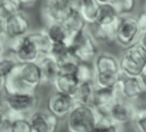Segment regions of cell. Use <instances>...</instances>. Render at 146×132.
Here are the masks:
<instances>
[{
  "instance_id": "37",
  "label": "cell",
  "mask_w": 146,
  "mask_h": 132,
  "mask_svg": "<svg viewBox=\"0 0 146 132\" xmlns=\"http://www.w3.org/2000/svg\"><path fill=\"white\" fill-rule=\"evenodd\" d=\"M5 120H6V111L2 106H0V131H1V128H2Z\"/></svg>"
},
{
  "instance_id": "32",
  "label": "cell",
  "mask_w": 146,
  "mask_h": 132,
  "mask_svg": "<svg viewBox=\"0 0 146 132\" xmlns=\"http://www.w3.org/2000/svg\"><path fill=\"white\" fill-rule=\"evenodd\" d=\"M111 3L119 15H127L134 11L137 5V0H112Z\"/></svg>"
},
{
  "instance_id": "4",
  "label": "cell",
  "mask_w": 146,
  "mask_h": 132,
  "mask_svg": "<svg viewBox=\"0 0 146 132\" xmlns=\"http://www.w3.org/2000/svg\"><path fill=\"white\" fill-rule=\"evenodd\" d=\"M5 48L11 54L18 64L24 63H37L40 54L33 44V41L26 36L18 38H6Z\"/></svg>"
},
{
  "instance_id": "3",
  "label": "cell",
  "mask_w": 146,
  "mask_h": 132,
  "mask_svg": "<svg viewBox=\"0 0 146 132\" xmlns=\"http://www.w3.org/2000/svg\"><path fill=\"white\" fill-rule=\"evenodd\" d=\"M99 118L100 114L92 105L75 104L65 118L68 132H91Z\"/></svg>"
},
{
  "instance_id": "13",
  "label": "cell",
  "mask_w": 146,
  "mask_h": 132,
  "mask_svg": "<svg viewBox=\"0 0 146 132\" xmlns=\"http://www.w3.org/2000/svg\"><path fill=\"white\" fill-rule=\"evenodd\" d=\"M120 96L118 94L116 87H113V89L96 87L94 93H93V99H92L91 105L97 110V112L100 115L107 116L111 105Z\"/></svg>"
},
{
  "instance_id": "24",
  "label": "cell",
  "mask_w": 146,
  "mask_h": 132,
  "mask_svg": "<svg viewBox=\"0 0 146 132\" xmlns=\"http://www.w3.org/2000/svg\"><path fill=\"white\" fill-rule=\"evenodd\" d=\"M48 56H51L56 64H62L65 62H70V60H76L75 57L72 55L70 47L68 46L66 43H57V44H52L50 52H48ZM78 62V60H76Z\"/></svg>"
},
{
  "instance_id": "36",
  "label": "cell",
  "mask_w": 146,
  "mask_h": 132,
  "mask_svg": "<svg viewBox=\"0 0 146 132\" xmlns=\"http://www.w3.org/2000/svg\"><path fill=\"white\" fill-rule=\"evenodd\" d=\"M18 5V7L20 8L21 11L26 10V9H29L32 7H34L36 5V2L38 0H15Z\"/></svg>"
},
{
  "instance_id": "25",
  "label": "cell",
  "mask_w": 146,
  "mask_h": 132,
  "mask_svg": "<svg viewBox=\"0 0 146 132\" xmlns=\"http://www.w3.org/2000/svg\"><path fill=\"white\" fill-rule=\"evenodd\" d=\"M27 37L29 38L33 44L36 46V48L38 49L40 56L42 55H48L50 48H51V41L47 37L44 28L43 29H37V30H32Z\"/></svg>"
},
{
  "instance_id": "42",
  "label": "cell",
  "mask_w": 146,
  "mask_h": 132,
  "mask_svg": "<svg viewBox=\"0 0 146 132\" xmlns=\"http://www.w3.org/2000/svg\"><path fill=\"white\" fill-rule=\"evenodd\" d=\"M5 39H6V37H5V35H1V34H0V44L5 43Z\"/></svg>"
},
{
  "instance_id": "2",
  "label": "cell",
  "mask_w": 146,
  "mask_h": 132,
  "mask_svg": "<svg viewBox=\"0 0 146 132\" xmlns=\"http://www.w3.org/2000/svg\"><path fill=\"white\" fill-rule=\"evenodd\" d=\"M119 59L120 74L125 77H138L146 70V48L137 41L124 49Z\"/></svg>"
},
{
  "instance_id": "19",
  "label": "cell",
  "mask_w": 146,
  "mask_h": 132,
  "mask_svg": "<svg viewBox=\"0 0 146 132\" xmlns=\"http://www.w3.org/2000/svg\"><path fill=\"white\" fill-rule=\"evenodd\" d=\"M118 17H119V14L112 3L99 5L94 24L104 26V27H111V26H115Z\"/></svg>"
},
{
  "instance_id": "38",
  "label": "cell",
  "mask_w": 146,
  "mask_h": 132,
  "mask_svg": "<svg viewBox=\"0 0 146 132\" xmlns=\"http://www.w3.org/2000/svg\"><path fill=\"white\" fill-rule=\"evenodd\" d=\"M6 54V48H5V44H0V58Z\"/></svg>"
},
{
  "instance_id": "17",
  "label": "cell",
  "mask_w": 146,
  "mask_h": 132,
  "mask_svg": "<svg viewBox=\"0 0 146 132\" xmlns=\"http://www.w3.org/2000/svg\"><path fill=\"white\" fill-rule=\"evenodd\" d=\"M87 28L98 46L100 44H106V45L115 44V26L104 27V26L93 24L90 26H87Z\"/></svg>"
},
{
  "instance_id": "16",
  "label": "cell",
  "mask_w": 146,
  "mask_h": 132,
  "mask_svg": "<svg viewBox=\"0 0 146 132\" xmlns=\"http://www.w3.org/2000/svg\"><path fill=\"white\" fill-rule=\"evenodd\" d=\"M37 65L42 74V84L52 85L58 74L57 64L54 59L48 55H42L37 60Z\"/></svg>"
},
{
  "instance_id": "31",
  "label": "cell",
  "mask_w": 146,
  "mask_h": 132,
  "mask_svg": "<svg viewBox=\"0 0 146 132\" xmlns=\"http://www.w3.org/2000/svg\"><path fill=\"white\" fill-rule=\"evenodd\" d=\"M18 65L14 56L9 53H6L3 56L0 58V76L1 77H7Z\"/></svg>"
},
{
  "instance_id": "23",
  "label": "cell",
  "mask_w": 146,
  "mask_h": 132,
  "mask_svg": "<svg viewBox=\"0 0 146 132\" xmlns=\"http://www.w3.org/2000/svg\"><path fill=\"white\" fill-rule=\"evenodd\" d=\"M44 30L50 39L51 44H57V43H66L69 39V32L62 24L57 22H48L45 24Z\"/></svg>"
},
{
  "instance_id": "14",
  "label": "cell",
  "mask_w": 146,
  "mask_h": 132,
  "mask_svg": "<svg viewBox=\"0 0 146 132\" xmlns=\"http://www.w3.org/2000/svg\"><path fill=\"white\" fill-rule=\"evenodd\" d=\"M92 65L94 68V74H120L118 57L108 52H99L93 58Z\"/></svg>"
},
{
  "instance_id": "11",
  "label": "cell",
  "mask_w": 146,
  "mask_h": 132,
  "mask_svg": "<svg viewBox=\"0 0 146 132\" xmlns=\"http://www.w3.org/2000/svg\"><path fill=\"white\" fill-rule=\"evenodd\" d=\"M137 108L133 102H129L127 100H124L121 97L117 99L115 103L111 105L107 116L112 122H115L118 125H124L126 123L131 122Z\"/></svg>"
},
{
  "instance_id": "8",
  "label": "cell",
  "mask_w": 146,
  "mask_h": 132,
  "mask_svg": "<svg viewBox=\"0 0 146 132\" xmlns=\"http://www.w3.org/2000/svg\"><path fill=\"white\" fill-rule=\"evenodd\" d=\"M116 90L119 96L129 102H135L141 100L146 92V82H144L139 76L138 77H125L121 76Z\"/></svg>"
},
{
  "instance_id": "15",
  "label": "cell",
  "mask_w": 146,
  "mask_h": 132,
  "mask_svg": "<svg viewBox=\"0 0 146 132\" xmlns=\"http://www.w3.org/2000/svg\"><path fill=\"white\" fill-rule=\"evenodd\" d=\"M19 78L32 90H36L42 85V74L37 63H24L16 66Z\"/></svg>"
},
{
  "instance_id": "20",
  "label": "cell",
  "mask_w": 146,
  "mask_h": 132,
  "mask_svg": "<svg viewBox=\"0 0 146 132\" xmlns=\"http://www.w3.org/2000/svg\"><path fill=\"white\" fill-rule=\"evenodd\" d=\"M52 85L56 92L72 96L79 85V81L74 74H57Z\"/></svg>"
},
{
  "instance_id": "7",
  "label": "cell",
  "mask_w": 146,
  "mask_h": 132,
  "mask_svg": "<svg viewBox=\"0 0 146 132\" xmlns=\"http://www.w3.org/2000/svg\"><path fill=\"white\" fill-rule=\"evenodd\" d=\"M75 2L73 0H46L42 8V16L45 24H62L69 16Z\"/></svg>"
},
{
  "instance_id": "21",
  "label": "cell",
  "mask_w": 146,
  "mask_h": 132,
  "mask_svg": "<svg viewBox=\"0 0 146 132\" xmlns=\"http://www.w3.org/2000/svg\"><path fill=\"white\" fill-rule=\"evenodd\" d=\"M94 90H96V86L93 82L79 83L75 92L72 95L74 103L81 104V105H91Z\"/></svg>"
},
{
  "instance_id": "29",
  "label": "cell",
  "mask_w": 146,
  "mask_h": 132,
  "mask_svg": "<svg viewBox=\"0 0 146 132\" xmlns=\"http://www.w3.org/2000/svg\"><path fill=\"white\" fill-rule=\"evenodd\" d=\"M120 125L112 122L108 116L100 115L98 122L96 123L91 132H120Z\"/></svg>"
},
{
  "instance_id": "27",
  "label": "cell",
  "mask_w": 146,
  "mask_h": 132,
  "mask_svg": "<svg viewBox=\"0 0 146 132\" xmlns=\"http://www.w3.org/2000/svg\"><path fill=\"white\" fill-rule=\"evenodd\" d=\"M121 77V74H94L93 84L96 87H101V89H113L118 84L119 79Z\"/></svg>"
},
{
  "instance_id": "26",
  "label": "cell",
  "mask_w": 146,
  "mask_h": 132,
  "mask_svg": "<svg viewBox=\"0 0 146 132\" xmlns=\"http://www.w3.org/2000/svg\"><path fill=\"white\" fill-rule=\"evenodd\" d=\"M63 26L66 28V30L69 32L70 35L87 27L86 22L83 21V19L81 18V16H80V14H79L75 5H74V7L71 9L69 16L65 19V21L63 22Z\"/></svg>"
},
{
  "instance_id": "22",
  "label": "cell",
  "mask_w": 146,
  "mask_h": 132,
  "mask_svg": "<svg viewBox=\"0 0 146 132\" xmlns=\"http://www.w3.org/2000/svg\"><path fill=\"white\" fill-rule=\"evenodd\" d=\"M3 92L8 94L13 93H33L34 90L29 89L20 78L16 72V68L5 78V87Z\"/></svg>"
},
{
  "instance_id": "35",
  "label": "cell",
  "mask_w": 146,
  "mask_h": 132,
  "mask_svg": "<svg viewBox=\"0 0 146 132\" xmlns=\"http://www.w3.org/2000/svg\"><path fill=\"white\" fill-rule=\"evenodd\" d=\"M137 19V24H138V27H139V32L141 34H146V12L145 9L141 10V12L136 16Z\"/></svg>"
},
{
  "instance_id": "39",
  "label": "cell",
  "mask_w": 146,
  "mask_h": 132,
  "mask_svg": "<svg viewBox=\"0 0 146 132\" xmlns=\"http://www.w3.org/2000/svg\"><path fill=\"white\" fill-rule=\"evenodd\" d=\"M3 87H5V77L0 76V93L3 92Z\"/></svg>"
},
{
  "instance_id": "41",
  "label": "cell",
  "mask_w": 146,
  "mask_h": 132,
  "mask_svg": "<svg viewBox=\"0 0 146 132\" xmlns=\"http://www.w3.org/2000/svg\"><path fill=\"white\" fill-rule=\"evenodd\" d=\"M99 5H105V3H111L112 0H96Z\"/></svg>"
},
{
  "instance_id": "9",
  "label": "cell",
  "mask_w": 146,
  "mask_h": 132,
  "mask_svg": "<svg viewBox=\"0 0 146 132\" xmlns=\"http://www.w3.org/2000/svg\"><path fill=\"white\" fill-rule=\"evenodd\" d=\"M74 105H75V103H74L73 97L71 95L60 93V92L55 91L47 99L46 111L53 114L58 120H63L71 112Z\"/></svg>"
},
{
  "instance_id": "33",
  "label": "cell",
  "mask_w": 146,
  "mask_h": 132,
  "mask_svg": "<svg viewBox=\"0 0 146 132\" xmlns=\"http://www.w3.org/2000/svg\"><path fill=\"white\" fill-rule=\"evenodd\" d=\"M136 132H146V110L145 108H137L131 120Z\"/></svg>"
},
{
  "instance_id": "6",
  "label": "cell",
  "mask_w": 146,
  "mask_h": 132,
  "mask_svg": "<svg viewBox=\"0 0 146 132\" xmlns=\"http://www.w3.org/2000/svg\"><path fill=\"white\" fill-rule=\"evenodd\" d=\"M2 105L5 111L29 116L37 106L38 97L35 92L33 93H13L8 94L2 92Z\"/></svg>"
},
{
  "instance_id": "5",
  "label": "cell",
  "mask_w": 146,
  "mask_h": 132,
  "mask_svg": "<svg viewBox=\"0 0 146 132\" xmlns=\"http://www.w3.org/2000/svg\"><path fill=\"white\" fill-rule=\"evenodd\" d=\"M141 35L136 16L133 14L119 15L115 24V43L124 49L135 44Z\"/></svg>"
},
{
  "instance_id": "34",
  "label": "cell",
  "mask_w": 146,
  "mask_h": 132,
  "mask_svg": "<svg viewBox=\"0 0 146 132\" xmlns=\"http://www.w3.org/2000/svg\"><path fill=\"white\" fill-rule=\"evenodd\" d=\"M9 132H33V128L29 123L28 118L11 121Z\"/></svg>"
},
{
  "instance_id": "18",
  "label": "cell",
  "mask_w": 146,
  "mask_h": 132,
  "mask_svg": "<svg viewBox=\"0 0 146 132\" xmlns=\"http://www.w3.org/2000/svg\"><path fill=\"white\" fill-rule=\"evenodd\" d=\"M75 7L87 26L96 22L99 8V3L96 0H78L75 2Z\"/></svg>"
},
{
  "instance_id": "12",
  "label": "cell",
  "mask_w": 146,
  "mask_h": 132,
  "mask_svg": "<svg viewBox=\"0 0 146 132\" xmlns=\"http://www.w3.org/2000/svg\"><path fill=\"white\" fill-rule=\"evenodd\" d=\"M33 132H57L60 120L46 110H37L28 116Z\"/></svg>"
},
{
  "instance_id": "10",
  "label": "cell",
  "mask_w": 146,
  "mask_h": 132,
  "mask_svg": "<svg viewBox=\"0 0 146 132\" xmlns=\"http://www.w3.org/2000/svg\"><path fill=\"white\" fill-rule=\"evenodd\" d=\"M31 32V20L24 11H19L5 20L3 34L6 38L24 37Z\"/></svg>"
},
{
  "instance_id": "30",
  "label": "cell",
  "mask_w": 146,
  "mask_h": 132,
  "mask_svg": "<svg viewBox=\"0 0 146 132\" xmlns=\"http://www.w3.org/2000/svg\"><path fill=\"white\" fill-rule=\"evenodd\" d=\"M20 10L15 0H0V18L3 21Z\"/></svg>"
},
{
  "instance_id": "28",
  "label": "cell",
  "mask_w": 146,
  "mask_h": 132,
  "mask_svg": "<svg viewBox=\"0 0 146 132\" xmlns=\"http://www.w3.org/2000/svg\"><path fill=\"white\" fill-rule=\"evenodd\" d=\"M75 76L79 83L93 82L94 79V68L92 63H79L76 66Z\"/></svg>"
},
{
  "instance_id": "40",
  "label": "cell",
  "mask_w": 146,
  "mask_h": 132,
  "mask_svg": "<svg viewBox=\"0 0 146 132\" xmlns=\"http://www.w3.org/2000/svg\"><path fill=\"white\" fill-rule=\"evenodd\" d=\"M3 30H5V21L0 18V34L1 35H5L3 34Z\"/></svg>"
},
{
  "instance_id": "1",
  "label": "cell",
  "mask_w": 146,
  "mask_h": 132,
  "mask_svg": "<svg viewBox=\"0 0 146 132\" xmlns=\"http://www.w3.org/2000/svg\"><path fill=\"white\" fill-rule=\"evenodd\" d=\"M66 44L79 63H92L93 58L99 53V46L89 34L87 27L71 34Z\"/></svg>"
}]
</instances>
